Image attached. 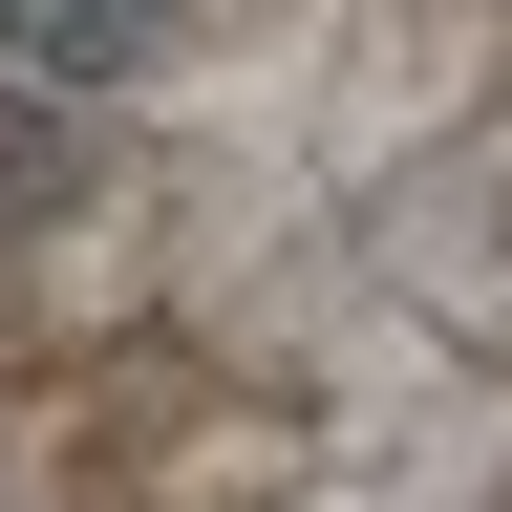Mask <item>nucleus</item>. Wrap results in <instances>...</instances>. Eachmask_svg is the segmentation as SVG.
I'll return each mask as SVG.
<instances>
[{
  "instance_id": "nucleus-1",
  "label": "nucleus",
  "mask_w": 512,
  "mask_h": 512,
  "mask_svg": "<svg viewBox=\"0 0 512 512\" xmlns=\"http://www.w3.org/2000/svg\"><path fill=\"white\" fill-rule=\"evenodd\" d=\"M0 512H512V0H43Z\"/></svg>"
},
{
  "instance_id": "nucleus-2",
  "label": "nucleus",
  "mask_w": 512,
  "mask_h": 512,
  "mask_svg": "<svg viewBox=\"0 0 512 512\" xmlns=\"http://www.w3.org/2000/svg\"><path fill=\"white\" fill-rule=\"evenodd\" d=\"M22 43H43V0H0V64H22Z\"/></svg>"
}]
</instances>
